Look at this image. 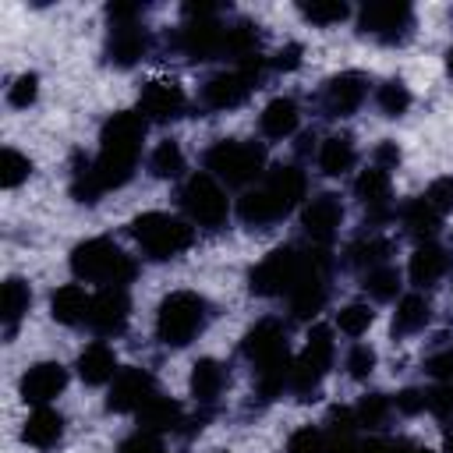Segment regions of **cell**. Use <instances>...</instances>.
<instances>
[{"label":"cell","mask_w":453,"mask_h":453,"mask_svg":"<svg viewBox=\"0 0 453 453\" xmlns=\"http://www.w3.org/2000/svg\"><path fill=\"white\" fill-rule=\"evenodd\" d=\"M425 411H432L435 418H453V382H442V386L428 389Z\"/></svg>","instance_id":"obj_47"},{"label":"cell","mask_w":453,"mask_h":453,"mask_svg":"<svg viewBox=\"0 0 453 453\" xmlns=\"http://www.w3.org/2000/svg\"><path fill=\"white\" fill-rule=\"evenodd\" d=\"M180 202H184V212L191 216V223H198L205 230H219L226 223V195L212 180V173L188 177V184L180 191Z\"/></svg>","instance_id":"obj_7"},{"label":"cell","mask_w":453,"mask_h":453,"mask_svg":"<svg viewBox=\"0 0 453 453\" xmlns=\"http://www.w3.org/2000/svg\"><path fill=\"white\" fill-rule=\"evenodd\" d=\"M223 53L237 57L241 64L251 60V57H258V32H255V25L241 21L234 28H223Z\"/></svg>","instance_id":"obj_34"},{"label":"cell","mask_w":453,"mask_h":453,"mask_svg":"<svg viewBox=\"0 0 453 453\" xmlns=\"http://www.w3.org/2000/svg\"><path fill=\"white\" fill-rule=\"evenodd\" d=\"M78 375H81L88 386L113 382V379H117V354H113L106 343H88V347L78 354Z\"/></svg>","instance_id":"obj_22"},{"label":"cell","mask_w":453,"mask_h":453,"mask_svg":"<svg viewBox=\"0 0 453 453\" xmlns=\"http://www.w3.org/2000/svg\"><path fill=\"white\" fill-rule=\"evenodd\" d=\"M425 198H428L439 212H449V209H453V180H435V184L425 191Z\"/></svg>","instance_id":"obj_49"},{"label":"cell","mask_w":453,"mask_h":453,"mask_svg":"<svg viewBox=\"0 0 453 453\" xmlns=\"http://www.w3.org/2000/svg\"><path fill=\"white\" fill-rule=\"evenodd\" d=\"M177 421H180V403L177 400H166V396H152L138 411V432H149V435L170 432Z\"/></svg>","instance_id":"obj_28"},{"label":"cell","mask_w":453,"mask_h":453,"mask_svg":"<svg viewBox=\"0 0 453 453\" xmlns=\"http://www.w3.org/2000/svg\"><path fill=\"white\" fill-rule=\"evenodd\" d=\"M414 28V11L403 0H379L361 11V32L379 42H403Z\"/></svg>","instance_id":"obj_9"},{"label":"cell","mask_w":453,"mask_h":453,"mask_svg":"<svg viewBox=\"0 0 453 453\" xmlns=\"http://www.w3.org/2000/svg\"><path fill=\"white\" fill-rule=\"evenodd\" d=\"M244 357L258 368H269V365H280V361H290L287 357V336H283V326L273 322V319H262L248 329L244 336Z\"/></svg>","instance_id":"obj_10"},{"label":"cell","mask_w":453,"mask_h":453,"mask_svg":"<svg viewBox=\"0 0 453 453\" xmlns=\"http://www.w3.org/2000/svg\"><path fill=\"white\" fill-rule=\"evenodd\" d=\"M354 159H357V152H354V142H350L347 134H333V138H326L322 149H319V166H322V173H329V177L347 173V170L354 166Z\"/></svg>","instance_id":"obj_31"},{"label":"cell","mask_w":453,"mask_h":453,"mask_svg":"<svg viewBox=\"0 0 453 453\" xmlns=\"http://www.w3.org/2000/svg\"><path fill=\"white\" fill-rule=\"evenodd\" d=\"M149 166H152L156 177H180V170H184L180 145L177 142H159L156 152H152V159H149Z\"/></svg>","instance_id":"obj_37"},{"label":"cell","mask_w":453,"mask_h":453,"mask_svg":"<svg viewBox=\"0 0 453 453\" xmlns=\"http://www.w3.org/2000/svg\"><path fill=\"white\" fill-rule=\"evenodd\" d=\"M304 188H308V180H304V173H301L297 166H276V170L265 177V191L273 195V202L280 205L283 216L304 198Z\"/></svg>","instance_id":"obj_20"},{"label":"cell","mask_w":453,"mask_h":453,"mask_svg":"<svg viewBox=\"0 0 453 453\" xmlns=\"http://www.w3.org/2000/svg\"><path fill=\"white\" fill-rule=\"evenodd\" d=\"M400 219H403V226H407V234H411V237L428 241V237L439 230V223H442V212H439V209L421 195V198H411V202L403 205Z\"/></svg>","instance_id":"obj_26"},{"label":"cell","mask_w":453,"mask_h":453,"mask_svg":"<svg viewBox=\"0 0 453 453\" xmlns=\"http://www.w3.org/2000/svg\"><path fill=\"white\" fill-rule=\"evenodd\" d=\"M428 319H432V304H428V297H421V294H407V297H400V304H396L393 333H396V336L418 333V329L428 326Z\"/></svg>","instance_id":"obj_30"},{"label":"cell","mask_w":453,"mask_h":453,"mask_svg":"<svg viewBox=\"0 0 453 453\" xmlns=\"http://www.w3.org/2000/svg\"><path fill=\"white\" fill-rule=\"evenodd\" d=\"M131 234H134L138 248L149 258H156V262L177 258L180 251L191 248V226L184 219L170 216V212H145V216H138L131 223Z\"/></svg>","instance_id":"obj_4"},{"label":"cell","mask_w":453,"mask_h":453,"mask_svg":"<svg viewBox=\"0 0 453 453\" xmlns=\"http://www.w3.org/2000/svg\"><path fill=\"white\" fill-rule=\"evenodd\" d=\"M88 311H92V297H88L78 283H67V287L53 290V297H50V315H53L57 322H64V326L85 322Z\"/></svg>","instance_id":"obj_21"},{"label":"cell","mask_w":453,"mask_h":453,"mask_svg":"<svg viewBox=\"0 0 453 453\" xmlns=\"http://www.w3.org/2000/svg\"><path fill=\"white\" fill-rule=\"evenodd\" d=\"M446 71H449V74H453V50H449V53H446Z\"/></svg>","instance_id":"obj_55"},{"label":"cell","mask_w":453,"mask_h":453,"mask_svg":"<svg viewBox=\"0 0 453 453\" xmlns=\"http://www.w3.org/2000/svg\"><path fill=\"white\" fill-rule=\"evenodd\" d=\"M396 163H400V149H396L393 142H382V145L375 149V166L389 170V166H396Z\"/></svg>","instance_id":"obj_52"},{"label":"cell","mask_w":453,"mask_h":453,"mask_svg":"<svg viewBox=\"0 0 453 453\" xmlns=\"http://www.w3.org/2000/svg\"><path fill=\"white\" fill-rule=\"evenodd\" d=\"M71 269L78 280H88V283H106V287H124L131 283L134 276V262L106 237H92V241H81L74 251H71Z\"/></svg>","instance_id":"obj_2"},{"label":"cell","mask_w":453,"mask_h":453,"mask_svg":"<svg viewBox=\"0 0 453 453\" xmlns=\"http://www.w3.org/2000/svg\"><path fill=\"white\" fill-rule=\"evenodd\" d=\"M60 435H64V418H60L57 411H50V407H35V411L28 414L25 428H21V439H25L28 446H39V449L57 446Z\"/></svg>","instance_id":"obj_23"},{"label":"cell","mask_w":453,"mask_h":453,"mask_svg":"<svg viewBox=\"0 0 453 453\" xmlns=\"http://www.w3.org/2000/svg\"><path fill=\"white\" fill-rule=\"evenodd\" d=\"M280 71H294L297 64H301V46L297 42H290V46H283L280 53H276V60H273Z\"/></svg>","instance_id":"obj_51"},{"label":"cell","mask_w":453,"mask_h":453,"mask_svg":"<svg viewBox=\"0 0 453 453\" xmlns=\"http://www.w3.org/2000/svg\"><path fill=\"white\" fill-rule=\"evenodd\" d=\"M67 386V368L60 361H39L21 375V396L25 403L46 407L53 396H60Z\"/></svg>","instance_id":"obj_13"},{"label":"cell","mask_w":453,"mask_h":453,"mask_svg":"<svg viewBox=\"0 0 453 453\" xmlns=\"http://www.w3.org/2000/svg\"><path fill=\"white\" fill-rule=\"evenodd\" d=\"M142 138H145V117L142 113H113L106 124H103V149H99V159L92 163L103 191L110 188H120L131 180L134 166H138V152H142Z\"/></svg>","instance_id":"obj_1"},{"label":"cell","mask_w":453,"mask_h":453,"mask_svg":"<svg viewBox=\"0 0 453 453\" xmlns=\"http://www.w3.org/2000/svg\"><path fill=\"white\" fill-rule=\"evenodd\" d=\"M145 50H149L145 28H138V25H113L110 28V39H106V60L110 64L131 67L145 57Z\"/></svg>","instance_id":"obj_19"},{"label":"cell","mask_w":453,"mask_h":453,"mask_svg":"<svg viewBox=\"0 0 453 453\" xmlns=\"http://www.w3.org/2000/svg\"><path fill=\"white\" fill-rule=\"evenodd\" d=\"M425 400H428V393H421V389H403V393L396 396V411L418 414V411H425Z\"/></svg>","instance_id":"obj_50"},{"label":"cell","mask_w":453,"mask_h":453,"mask_svg":"<svg viewBox=\"0 0 453 453\" xmlns=\"http://www.w3.org/2000/svg\"><path fill=\"white\" fill-rule=\"evenodd\" d=\"M446 453H453V428L446 432Z\"/></svg>","instance_id":"obj_54"},{"label":"cell","mask_w":453,"mask_h":453,"mask_svg":"<svg viewBox=\"0 0 453 453\" xmlns=\"http://www.w3.org/2000/svg\"><path fill=\"white\" fill-rule=\"evenodd\" d=\"M71 195H74V202H85V205H92V202L103 195V184H99L92 163H81V159L74 163V173H71Z\"/></svg>","instance_id":"obj_36"},{"label":"cell","mask_w":453,"mask_h":453,"mask_svg":"<svg viewBox=\"0 0 453 453\" xmlns=\"http://www.w3.org/2000/svg\"><path fill=\"white\" fill-rule=\"evenodd\" d=\"M35 96H39V78L35 74H21V78H14V85L7 92V103L18 106V110H25V106L35 103Z\"/></svg>","instance_id":"obj_45"},{"label":"cell","mask_w":453,"mask_h":453,"mask_svg":"<svg viewBox=\"0 0 453 453\" xmlns=\"http://www.w3.org/2000/svg\"><path fill=\"white\" fill-rule=\"evenodd\" d=\"M258 127H262V134L265 138H287V134H294V127H297V103L294 99H287V96H280V99H273L265 110H262V117H258Z\"/></svg>","instance_id":"obj_25"},{"label":"cell","mask_w":453,"mask_h":453,"mask_svg":"<svg viewBox=\"0 0 453 453\" xmlns=\"http://www.w3.org/2000/svg\"><path fill=\"white\" fill-rule=\"evenodd\" d=\"M375 368V350L365 347V343H354L350 354H347V375L350 379H368Z\"/></svg>","instance_id":"obj_46"},{"label":"cell","mask_w":453,"mask_h":453,"mask_svg":"<svg viewBox=\"0 0 453 453\" xmlns=\"http://www.w3.org/2000/svg\"><path fill=\"white\" fill-rule=\"evenodd\" d=\"M333 354H336V347H333V333H329L326 326H315V329L308 333V343H304L301 357L294 361L290 389H294L297 396L315 393V389H319V382L326 379L329 365H333Z\"/></svg>","instance_id":"obj_6"},{"label":"cell","mask_w":453,"mask_h":453,"mask_svg":"<svg viewBox=\"0 0 453 453\" xmlns=\"http://www.w3.org/2000/svg\"><path fill=\"white\" fill-rule=\"evenodd\" d=\"M372 319H375V311H372L368 304H347V308H340L336 326H340V333H347V336H361V333H368Z\"/></svg>","instance_id":"obj_43"},{"label":"cell","mask_w":453,"mask_h":453,"mask_svg":"<svg viewBox=\"0 0 453 453\" xmlns=\"http://www.w3.org/2000/svg\"><path fill=\"white\" fill-rule=\"evenodd\" d=\"M152 396H156L152 375L142 372V368H124V372H117V379L110 382L106 407L117 411V414H127V411H142Z\"/></svg>","instance_id":"obj_11"},{"label":"cell","mask_w":453,"mask_h":453,"mask_svg":"<svg viewBox=\"0 0 453 453\" xmlns=\"http://www.w3.org/2000/svg\"><path fill=\"white\" fill-rule=\"evenodd\" d=\"M354 414H357V425H365V428H382L386 418H389V400H386L382 393H365V396L357 400Z\"/></svg>","instance_id":"obj_40"},{"label":"cell","mask_w":453,"mask_h":453,"mask_svg":"<svg viewBox=\"0 0 453 453\" xmlns=\"http://www.w3.org/2000/svg\"><path fill=\"white\" fill-rule=\"evenodd\" d=\"M251 88H255V81L237 67V71H223V74L209 78L202 99H205L212 110H234V106H241V103L251 96Z\"/></svg>","instance_id":"obj_16"},{"label":"cell","mask_w":453,"mask_h":453,"mask_svg":"<svg viewBox=\"0 0 453 453\" xmlns=\"http://www.w3.org/2000/svg\"><path fill=\"white\" fill-rule=\"evenodd\" d=\"M449 269V255L439 248V244H421L414 255H411V280L418 287H435Z\"/></svg>","instance_id":"obj_24"},{"label":"cell","mask_w":453,"mask_h":453,"mask_svg":"<svg viewBox=\"0 0 453 453\" xmlns=\"http://www.w3.org/2000/svg\"><path fill=\"white\" fill-rule=\"evenodd\" d=\"M237 212H241V219H244L248 226H258V230H265V226H273L276 219H283V212H280V205L273 202V195H269L265 188H258V191H248V195L241 198V205H237Z\"/></svg>","instance_id":"obj_29"},{"label":"cell","mask_w":453,"mask_h":453,"mask_svg":"<svg viewBox=\"0 0 453 453\" xmlns=\"http://www.w3.org/2000/svg\"><path fill=\"white\" fill-rule=\"evenodd\" d=\"M127 315H131V301H127V290H124V287H103V290L92 297L88 322H92L96 333L117 336V333L127 326Z\"/></svg>","instance_id":"obj_12"},{"label":"cell","mask_w":453,"mask_h":453,"mask_svg":"<svg viewBox=\"0 0 453 453\" xmlns=\"http://www.w3.org/2000/svg\"><path fill=\"white\" fill-rule=\"evenodd\" d=\"M340 219H343V205H340V198L336 195H315L308 205H304V212H301V223H304V230H308V237L322 248V244H329L333 241V234L340 230Z\"/></svg>","instance_id":"obj_14"},{"label":"cell","mask_w":453,"mask_h":453,"mask_svg":"<svg viewBox=\"0 0 453 453\" xmlns=\"http://www.w3.org/2000/svg\"><path fill=\"white\" fill-rule=\"evenodd\" d=\"M425 368H428L432 379H439V382H453V350H439V354H432Z\"/></svg>","instance_id":"obj_48"},{"label":"cell","mask_w":453,"mask_h":453,"mask_svg":"<svg viewBox=\"0 0 453 453\" xmlns=\"http://www.w3.org/2000/svg\"><path fill=\"white\" fill-rule=\"evenodd\" d=\"M354 191H357V198H361L368 209H382V205L389 202V195H393L389 170H382V166H368V170H361V177L354 180Z\"/></svg>","instance_id":"obj_32"},{"label":"cell","mask_w":453,"mask_h":453,"mask_svg":"<svg viewBox=\"0 0 453 453\" xmlns=\"http://www.w3.org/2000/svg\"><path fill=\"white\" fill-rule=\"evenodd\" d=\"M287 453H326V435L304 425L287 439Z\"/></svg>","instance_id":"obj_44"},{"label":"cell","mask_w":453,"mask_h":453,"mask_svg":"<svg viewBox=\"0 0 453 453\" xmlns=\"http://www.w3.org/2000/svg\"><path fill=\"white\" fill-rule=\"evenodd\" d=\"M180 50L191 60H209V57L223 53V28H219V21L216 18L188 21L184 32H180Z\"/></svg>","instance_id":"obj_18"},{"label":"cell","mask_w":453,"mask_h":453,"mask_svg":"<svg viewBox=\"0 0 453 453\" xmlns=\"http://www.w3.org/2000/svg\"><path fill=\"white\" fill-rule=\"evenodd\" d=\"M28 304H32L28 283H25V280H7L4 290H0V319H4V326H7V336L14 333V326H18V319L28 311Z\"/></svg>","instance_id":"obj_33"},{"label":"cell","mask_w":453,"mask_h":453,"mask_svg":"<svg viewBox=\"0 0 453 453\" xmlns=\"http://www.w3.org/2000/svg\"><path fill=\"white\" fill-rule=\"evenodd\" d=\"M301 18L319 25V28H329V25H340L347 18V4H336V0H315V4H301Z\"/></svg>","instance_id":"obj_38"},{"label":"cell","mask_w":453,"mask_h":453,"mask_svg":"<svg viewBox=\"0 0 453 453\" xmlns=\"http://www.w3.org/2000/svg\"><path fill=\"white\" fill-rule=\"evenodd\" d=\"M301 269H304V255H297L294 248H276V251H269V255L251 269L248 287H251L255 294H262V297H273V294H283V290L290 294V287L297 283Z\"/></svg>","instance_id":"obj_8"},{"label":"cell","mask_w":453,"mask_h":453,"mask_svg":"<svg viewBox=\"0 0 453 453\" xmlns=\"http://www.w3.org/2000/svg\"><path fill=\"white\" fill-rule=\"evenodd\" d=\"M205 166H209L219 180H226V184H248V180H255V177L262 173L265 152H262V145H255V142L223 138V142H216V145L205 152Z\"/></svg>","instance_id":"obj_5"},{"label":"cell","mask_w":453,"mask_h":453,"mask_svg":"<svg viewBox=\"0 0 453 453\" xmlns=\"http://www.w3.org/2000/svg\"><path fill=\"white\" fill-rule=\"evenodd\" d=\"M389 453H432V449H425V446H411V442H393Z\"/></svg>","instance_id":"obj_53"},{"label":"cell","mask_w":453,"mask_h":453,"mask_svg":"<svg viewBox=\"0 0 453 453\" xmlns=\"http://www.w3.org/2000/svg\"><path fill=\"white\" fill-rule=\"evenodd\" d=\"M205 301L191 290H173L156 311V336L166 347H184L205 329Z\"/></svg>","instance_id":"obj_3"},{"label":"cell","mask_w":453,"mask_h":453,"mask_svg":"<svg viewBox=\"0 0 453 453\" xmlns=\"http://www.w3.org/2000/svg\"><path fill=\"white\" fill-rule=\"evenodd\" d=\"M142 117L149 120H173L184 113V88L177 81H149L142 88Z\"/></svg>","instance_id":"obj_17"},{"label":"cell","mask_w":453,"mask_h":453,"mask_svg":"<svg viewBox=\"0 0 453 453\" xmlns=\"http://www.w3.org/2000/svg\"><path fill=\"white\" fill-rule=\"evenodd\" d=\"M365 290L375 301H393L396 290H400V273L393 265H375V269L365 273Z\"/></svg>","instance_id":"obj_35"},{"label":"cell","mask_w":453,"mask_h":453,"mask_svg":"<svg viewBox=\"0 0 453 453\" xmlns=\"http://www.w3.org/2000/svg\"><path fill=\"white\" fill-rule=\"evenodd\" d=\"M365 92H368L365 74H357V71H343V74L329 78L322 103H326V110H329L333 117H350V113L365 103Z\"/></svg>","instance_id":"obj_15"},{"label":"cell","mask_w":453,"mask_h":453,"mask_svg":"<svg viewBox=\"0 0 453 453\" xmlns=\"http://www.w3.org/2000/svg\"><path fill=\"white\" fill-rule=\"evenodd\" d=\"M386 255H389V244L382 237H368V241H357L350 248V262L361 265V269H375V265H386Z\"/></svg>","instance_id":"obj_42"},{"label":"cell","mask_w":453,"mask_h":453,"mask_svg":"<svg viewBox=\"0 0 453 453\" xmlns=\"http://www.w3.org/2000/svg\"><path fill=\"white\" fill-rule=\"evenodd\" d=\"M223 389H226V368L219 361H212V357L195 361V368H191V393H195V400L212 403Z\"/></svg>","instance_id":"obj_27"},{"label":"cell","mask_w":453,"mask_h":453,"mask_svg":"<svg viewBox=\"0 0 453 453\" xmlns=\"http://www.w3.org/2000/svg\"><path fill=\"white\" fill-rule=\"evenodd\" d=\"M375 103H379V110L386 117H403L411 110V92H407L403 81H386V85H379Z\"/></svg>","instance_id":"obj_39"},{"label":"cell","mask_w":453,"mask_h":453,"mask_svg":"<svg viewBox=\"0 0 453 453\" xmlns=\"http://www.w3.org/2000/svg\"><path fill=\"white\" fill-rule=\"evenodd\" d=\"M28 173H32L28 156H21L18 149H4L0 152V184L4 188H18L21 180H28Z\"/></svg>","instance_id":"obj_41"}]
</instances>
